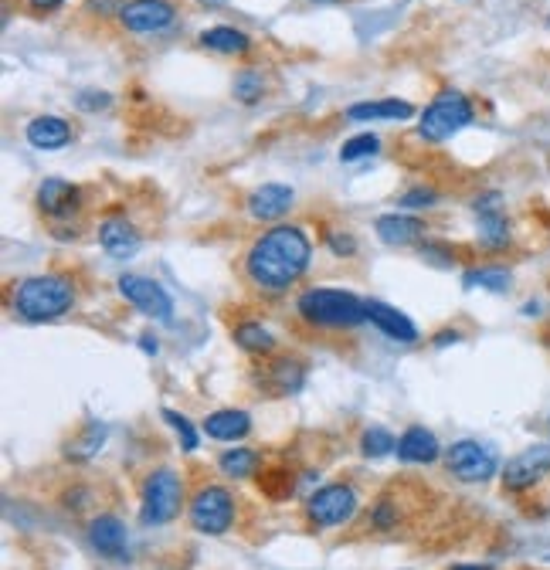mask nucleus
<instances>
[{"instance_id":"28","label":"nucleus","mask_w":550,"mask_h":570,"mask_svg":"<svg viewBox=\"0 0 550 570\" xmlns=\"http://www.w3.org/2000/svg\"><path fill=\"white\" fill-rule=\"evenodd\" d=\"M292 489H296V479H292L289 469H269L259 475V492L265 499H272V503H282V499L292 496Z\"/></svg>"},{"instance_id":"39","label":"nucleus","mask_w":550,"mask_h":570,"mask_svg":"<svg viewBox=\"0 0 550 570\" xmlns=\"http://www.w3.org/2000/svg\"><path fill=\"white\" fill-rule=\"evenodd\" d=\"M452 570H493V567H486V564H455Z\"/></svg>"},{"instance_id":"11","label":"nucleus","mask_w":550,"mask_h":570,"mask_svg":"<svg viewBox=\"0 0 550 570\" xmlns=\"http://www.w3.org/2000/svg\"><path fill=\"white\" fill-rule=\"evenodd\" d=\"M550 472V445H534V448H523L517 459L506 462L503 472V486L510 492H523L530 486H537L540 479Z\"/></svg>"},{"instance_id":"21","label":"nucleus","mask_w":550,"mask_h":570,"mask_svg":"<svg viewBox=\"0 0 550 570\" xmlns=\"http://www.w3.org/2000/svg\"><path fill=\"white\" fill-rule=\"evenodd\" d=\"M72 140V129L58 116H38L28 123V143L34 150H62Z\"/></svg>"},{"instance_id":"5","label":"nucleus","mask_w":550,"mask_h":570,"mask_svg":"<svg viewBox=\"0 0 550 570\" xmlns=\"http://www.w3.org/2000/svg\"><path fill=\"white\" fill-rule=\"evenodd\" d=\"M180 503H184V479L174 469H157L143 486V509L140 523L143 526H163L177 520Z\"/></svg>"},{"instance_id":"16","label":"nucleus","mask_w":550,"mask_h":570,"mask_svg":"<svg viewBox=\"0 0 550 570\" xmlns=\"http://www.w3.org/2000/svg\"><path fill=\"white\" fill-rule=\"evenodd\" d=\"M367 319H371L377 330L388 333L391 340H398V343H415L418 340L415 323H411L405 313H398L394 306H388V302H377V299L367 302Z\"/></svg>"},{"instance_id":"31","label":"nucleus","mask_w":550,"mask_h":570,"mask_svg":"<svg viewBox=\"0 0 550 570\" xmlns=\"http://www.w3.org/2000/svg\"><path fill=\"white\" fill-rule=\"evenodd\" d=\"M377 146H381V140H377L374 133H360V136H354V140L343 143L340 160L343 163H357V160H364V157H374Z\"/></svg>"},{"instance_id":"29","label":"nucleus","mask_w":550,"mask_h":570,"mask_svg":"<svg viewBox=\"0 0 550 570\" xmlns=\"http://www.w3.org/2000/svg\"><path fill=\"white\" fill-rule=\"evenodd\" d=\"M398 442H394V435L388 428H367L364 438H360V452L367 455V459H384L388 452H394Z\"/></svg>"},{"instance_id":"18","label":"nucleus","mask_w":550,"mask_h":570,"mask_svg":"<svg viewBox=\"0 0 550 570\" xmlns=\"http://www.w3.org/2000/svg\"><path fill=\"white\" fill-rule=\"evenodd\" d=\"M438 455H442V448H438V438L428 428H421V425H411L405 435L398 438V459L401 462L428 465V462H435Z\"/></svg>"},{"instance_id":"25","label":"nucleus","mask_w":550,"mask_h":570,"mask_svg":"<svg viewBox=\"0 0 550 570\" xmlns=\"http://www.w3.org/2000/svg\"><path fill=\"white\" fill-rule=\"evenodd\" d=\"M102 442H106V425H99V421H89L79 435L68 442L65 448V455L68 459H75V462H85V459H92V455L99 452Z\"/></svg>"},{"instance_id":"33","label":"nucleus","mask_w":550,"mask_h":570,"mask_svg":"<svg viewBox=\"0 0 550 570\" xmlns=\"http://www.w3.org/2000/svg\"><path fill=\"white\" fill-rule=\"evenodd\" d=\"M160 414H163V421H167V425L180 435V445H184V452H194V448H197V431H194L191 421H187L184 414L170 411V408H163Z\"/></svg>"},{"instance_id":"19","label":"nucleus","mask_w":550,"mask_h":570,"mask_svg":"<svg viewBox=\"0 0 550 570\" xmlns=\"http://www.w3.org/2000/svg\"><path fill=\"white\" fill-rule=\"evenodd\" d=\"M292 207V190L282 184H262L248 197V214L259 221H275Z\"/></svg>"},{"instance_id":"36","label":"nucleus","mask_w":550,"mask_h":570,"mask_svg":"<svg viewBox=\"0 0 550 570\" xmlns=\"http://www.w3.org/2000/svg\"><path fill=\"white\" fill-rule=\"evenodd\" d=\"M330 248L337 255H350L354 252V238H340V235H330Z\"/></svg>"},{"instance_id":"12","label":"nucleus","mask_w":550,"mask_h":570,"mask_svg":"<svg viewBox=\"0 0 550 570\" xmlns=\"http://www.w3.org/2000/svg\"><path fill=\"white\" fill-rule=\"evenodd\" d=\"M89 540H92V547H96L99 554L109 557V560H123L126 557V543H130L123 520H116V516H109V513L92 520Z\"/></svg>"},{"instance_id":"15","label":"nucleus","mask_w":550,"mask_h":570,"mask_svg":"<svg viewBox=\"0 0 550 570\" xmlns=\"http://www.w3.org/2000/svg\"><path fill=\"white\" fill-rule=\"evenodd\" d=\"M306 384V367L299 360H272L262 374V387L275 397H289L299 394Z\"/></svg>"},{"instance_id":"1","label":"nucleus","mask_w":550,"mask_h":570,"mask_svg":"<svg viewBox=\"0 0 550 570\" xmlns=\"http://www.w3.org/2000/svg\"><path fill=\"white\" fill-rule=\"evenodd\" d=\"M313 258V245H309L306 231L296 224H279V228L265 231V235L248 248L245 255V272L255 285L269 292H286L289 285L303 279Z\"/></svg>"},{"instance_id":"40","label":"nucleus","mask_w":550,"mask_h":570,"mask_svg":"<svg viewBox=\"0 0 550 570\" xmlns=\"http://www.w3.org/2000/svg\"><path fill=\"white\" fill-rule=\"evenodd\" d=\"M143 350L146 353H157V343H150V336H143Z\"/></svg>"},{"instance_id":"27","label":"nucleus","mask_w":550,"mask_h":570,"mask_svg":"<svg viewBox=\"0 0 550 570\" xmlns=\"http://www.w3.org/2000/svg\"><path fill=\"white\" fill-rule=\"evenodd\" d=\"M235 343L248 353H272L275 340L262 323H238L235 326Z\"/></svg>"},{"instance_id":"22","label":"nucleus","mask_w":550,"mask_h":570,"mask_svg":"<svg viewBox=\"0 0 550 570\" xmlns=\"http://www.w3.org/2000/svg\"><path fill=\"white\" fill-rule=\"evenodd\" d=\"M204 431H208V438H214V442H238V438H245L248 431H252V418L235 408L214 411L208 414V421H204Z\"/></svg>"},{"instance_id":"3","label":"nucleus","mask_w":550,"mask_h":570,"mask_svg":"<svg viewBox=\"0 0 550 570\" xmlns=\"http://www.w3.org/2000/svg\"><path fill=\"white\" fill-rule=\"evenodd\" d=\"M296 309L306 323L326 326V330H350V326H360L367 319V302L343 289H306Z\"/></svg>"},{"instance_id":"4","label":"nucleus","mask_w":550,"mask_h":570,"mask_svg":"<svg viewBox=\"0 0 550 570\" xmlns=\"http://www.w3.org/2000/svg\"><path fill=\"white\" fill-rule=\"evenodd\" d=\"M472 123V102L459 92H442L435 95V102L421 112L418 133L428 143H445L452 140L459 129H466Z\"/></svg>"},{"instance_id":"23","label":"nucleus","mask_w":550,"mask_h":570,"mask_svg":"<svg viewBox=\"0 0 550 570\" xmlns=\"http://www.w3.org/2000/svg\"><path fill=\"white\" fill-rule=\"evenodd\" d=\"M201 45L218 51V55H245L248 48H252V38H248L245 31H235V28H208L201 34Z\"/></svg>"},{"instance_id":"17","label":"nucleus","mask_w":550,"mask_h":570,"mask_svg":"<svg viewBox=\"0 0 550 570\" xmlns=\"http://www.w3.org/2000/svg\"><path fill=\"white\" fill-rule=\"evenodd\" d=\"M82 194L75 184H68V180L62 177H51L45 180V184L38 187V207L45 214H51V218H62V214H72L75 207H79Z\"/></svg>"},{"instance_id":"34","label":"nucleus","mask_w":550,"mask_h":570,"mask_svg":"<svg viewBox=\"0 0 550 570\" xmlns=\"http://www.w3.org/2000/svg\"><path fill=\"white\" fill-rule=\"evenodd\" d=\"M109 102H113V95L106 92H82L79 99H75V106L82 112H99V109H109Z\"/></svg>"},{"instance_id":"24","label":"nucleus","mask_w":550,"mask_h":570,"mask_svg":"<svg viewBox=\"0 0 550 570\" xmlns=\"http://www.w3.org/2000/svg\"><path fill=\"white\" fill-rule=\"evenodd\" d=\"M411 102L405 99H381V102H357L347 109L350 119H411Z\"/></svg>"},{"instance_id":"30","label":"nucleus","mask_w":550,"mask_h":570,"mask_svg":"<svg viewBox=\"0 0 550 570\" xmlns=\"http://www.w3.org/2000/svg\"><path fill=\"white\" fill-rule=\"evenodd\" d=\"M462 282L469 285V289H493V292H503L506 285H510V272L506 269H472L462 275Z\"/></svg>"},{"instance_id":"13","label":"nucleus","mask_w":550,"mask_h":570,"mask_svg":"<svg viewBox=\"0 0 550 570\" xmlns=\"http://www.w3.org/2000/svg\"><path fill=\"white\" fill-rule=\"evenodd\" d=\"M99 245L113 258H130L136 248H140V231H136L126 218L113 214V218H106L99 224Z\"/></svg>"},{"instance_id":"35","label":"nucleus","mask_w":550,"mask_h":570,"mask_svg":"<svg viewBox=\"0 0 550 570\" xmlns=\"http://www.w3.org/2000/svg\"><path fill=\"white\" fill-rule=\"evenodd\" d=\"M435 190L432 187H415V190H408L405 197H401V204L405 207H428V204H435Z\"/></svg>"},{"instance_id":"26","label":"nucleus","mask_w":550,"mask_h":570,"mask_svg":"<svg viewBox=\"0 0 550 570\" xmlns=\"http://www.w3.org/2000/svg\"><path fill=\"white\" fill-rule=\"evenodd\" d=\"M218 465L231 479H248V475H255V469H259V452H252V448H228L218 459Z\"/></svg>"},{"instance_id":"10","label":"nucleus","mask_w":550,"mask_h":570,"mask_svg":"<svg viewBox=\"0 0 550 570\" xmlns=\"http://www.w3.org/2000/svg\"><path fill=\"white\" fill-rule=\"evenodd\" d=\"M174 17L177 11L170 0H130V4H123V11H119L123 28L136 34H157L163 28H170Z\"/></svg>"},{"instance_id":"6","label":"nucleus","mask_w":550,"mask_h":570,"mask_svg":"<svg viewBox=\"0 0 550 570\" xmlns=\"http://www.w3.org/2000/svg\"><path fill=\"white\" fill-rule=\"evenodd\" d=\"M235 523V496L225 486H204L197 489V496L191 499V526L197 533H208V537H218V533L231 530Z\"/></svg>"},{"instance_id":"20","label":"nucleus","mask_w":550,"mask_h":570,"mask_svg":"<svg viewBox=\"0 0 550 570\" xmlns=\"http://www.w3.org/2000/svg\"><path fill=\"white\" fill-rule=\"evenodd\" d=\"M377 235H381L384 245L405 248L425 238V224L418 218H408V214H384V218H377Z\"/></svg>"},{"instance_id":"38","label":"nucleus","mask_w":550,"mask_h":570,"mask_svg":"<svg viewBox=\"0 0 550 570\" xmlns=\"http://www.w3.org/2000/svg\"><path fill=\"white\" fill-rule=\"evenodd\" d=\"M455 340H459V333H438V347H445V343H455Z\"/></svg>"},{"instance_id":"8","label":"nucleus","mask_w":550,"mask_h":570,"mask_svg":"<svg viewBox=\"0 0 550 570\" xmlns=\"http://www.w3.org/2000/svg\"><path fill=\"white\" fill-rule=\"evenodd\" d=\"M445 469L459 482H486L496 475V455L479 442H455L445 452Z\"/></svg>"},{"instance_id":"32","label":"nucleus","mask_w":550,"mask_h":570,"mask_svg":"<svg viewBox=\"0 0 550 570\" xmlns=\"http://www.w3.org/2000/svg\"><path fill=\"white\" fill-rule=\"evenodd\" d=\"M262 92H265L262 72H255V68H245V72L235 75V95L242 102H259Z\"/></svg>"},{"instance_id":"2","label":"nucleus","mask_w":550,"mask_h":570,"mask_svg":"<svg viewBox=\"0 0 550 570\" xmlns=\"http://www.w3.org/2000/svg\"><path fill=\"white\" fill-rule=\"evenodd\" d=\"M72 302H75V285L65 275H34V279H24L14 289L17 316L31 319V323L65 316L72 309Z\"/></svg>"},{"instance_id":"9","label":"nucleus","mask_w":550,"mask_h":570,"mask_svg":"<svg viewBox=\"0 0 550 570\" xmlns=\"http://www.w3.org/2000/svg\"><path fill=\"white\" fill-rule=\"evenodd\" d=\"M119 292H123V299L133 302L143 316L160 319V323H170V316H174V302L163 292V285L146 279V275H123V279H119Z\"/></svg>"},{"instance_id":"37","label":"nucleus","mask_w":550,"mask_h":570,"mask_svg":"<svg viewBox=\"0 0 550 570\" xmlns=\"http://www.w3.org/2000/svg\"><path fill=\"white\" fill-rule=\"evenodd\" d=\"M28 4H31V11H41V14H45V11H55V7H62L65 0H28Z\"/></svg>"},{"instance_id":"41","label":"nucleus","mask_w":550,"mask_h":570,"mask_svg":"<svg viewBox=\"0 0 550 570\" xmlns=\"http://www.w3.org/2000/svg\"><path fill=\"white\" fill-rule=\"evenodd\" d=\"M201 4H208V7H214V4H221V0H201Z\"/></svg>"},{"instance_id":"7","label":"nucleus","mask_w":550,"mask_h":570,"mask_svg":"<svg viewBox=\"0 0 550 570\" xmlns=\"http://www.w3.org/2000/svg\"><path fill=\"white\" fill-rule=\"evenodd\" d=\"M306 513H309V523L313 526H340L357 513V492L350 486H343V482L323 486L309 496Z\"/></svg>"},{"instance_id":"14","label":"nucleus","mask_w":550,"mask_h":570,"mask_svg":"<svg viewBox=\"0 0 550 570\" xmlns=\"http://www.w3.org/2000/svg\"><path fill=\"white\" fill-rule=\"evenodd\" d=\"M476 218H479V238L486 248H503L510 241V224H506L500 211V194H489L476 201Z\"/></svg>"}]
</instances>
